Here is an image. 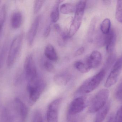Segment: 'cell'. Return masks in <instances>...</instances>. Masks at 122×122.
Instances as JSON below:
<instances>
[{
	"mask_svg": "<svg viewBox=\"0 0 122 122\" xmlns=\"http://www.w3.org/2000/svg\"><path fill=\"white\" fill-rule=\"evenodd\" d=\"M76 6L72 4L66 3L63 4L60 8V11L63 14H69L75 11Z\"/></svg>",
	"mask_w": 122,
	"mask_h": 122,
	"instance_id": "obj_18",
	"label": "cell"
},
{
	"mask_svg": "<svg viewBox=\"0 0 122 122\" xmlns=\"http://www.w3.org/2000/svg\"><path fill=\"white\" fill-rule=\"evenodd\" d=\"M111 22L110 19L106 18L103 20L100 24L101 32L105 35L107 34L111 31Z\"/></svg>",
	"mask_w": 122,
	"mask_h": 122,
	"instance_id": "obj_19",
	"label": "cell"
},
{
	"mask_svg": "<svg viewBox=\"0 0 122 122\" xmlns=\"http://www.w3.org/2000/svg\"><path fill=\"white\" fill-rule=\"evenodd\" d=\"M23 38V34H20L14 38L11 44L6 60L7 66L9 68L13 65L19 55Z\"/></svg>",
	"mask_w": 122,
	"mask_h": 122,
	"instance_id": "obj_4",
	"label": "cell"
},
{
	"mask_svg": "<svg viewBox=\"0 0 122 122\" xmlns=\"http://www.w3.org/2000/svg\"><path fill=\"white\" fill-rule=\"evenodd\" d=\"M103 1L105 3V4H107V5H108V4H109L110 3H111L110 1L109 0L104 1Z\"/></svg>",
	"mask_w": 122,
	"mask_h": 122,
	"instance_id": "obj_32",
	"label": "cell"
},
{
	"mask_svg": "<svg viewBox=\"0 0 122 122\" xmlns=\"http://www.w3.org/2000/svg\"><path fill=\"white\" fill-rule=\"evenodd\" d=\"M86 97L85 96H81L73 100L68 107L67 117L70 118L81 112L86 107Z\"/></svg>",
	"mask_w": 122,
	"mask_h": 122,
	"instance_id": "obj_6",
	"label": "cell"
},
{
	"mask_svg": "<svg viewBox=\"0 0 122 122\" xmlns=\"http://www.w3.org/2000/svg\"><path fill=\"white\" fill-rule=\"evenodd\" d=\"M116 33L115 31L111 29L110 32L105 35L104 45L108 53H111L114 49L116 41Z\"/></svg>",
	"mask_w": 122,
	"mask_h": 122,
	"instance_id": "obj_13",
	"label": "cell"
},
{
	"mask_svg": "<svg viewBox=\"0 0 122 122\" xmlns=\"http://www.w3.org/2000/svg\"><path fill=\"white\" fill-rule=\"evenodd\" d=\"M6 6L4 5L0 10V36L5 23L6 16Z\"/></svg>",
	"mask_w": 122,
	"mask_h": 122,
	"instance_id": "obj_21",
	"label": "cell"
},
{
	"mask_svg": "<svg viewBox=\"0 0 122 122\" xmlns=\"http://www.w3.org/2000/svg\"><path fill=\"white\" fill-rule=\"evenodd\" d=\"M74 66L80 72L83 74L88 72L91 69L86 62L84 63L81 62L76 61L74 64Z\"/></svg>",
	"mask_w": 122,
	"mask_h": 122,
	"instance_id": "obj_20",
	"label": "cell"
},
{
	"mask_svg": "<svg viewBox=\"0 0 122 122\" xmlns=\"http://www.w3.org/2000/svg\"><path fill=\"white\" fill-rule=\"evenodd\" d=\"M44 67L47 71L53 72L55 70V68L53 64L49 61H46L44 63Z\"/></svg>",
	"mask_w": 122,
	"mask_h": 122,
	"instance_id": "obj_27",
	"label": "cell"
},
{
	"mask_svg": "<svg viewBox=\"0 0 122 122\" xmlns=\"http://www.w3.org/2000/svg\"><path fill=\"white\" fill-rule=\"evenodd\" d=\"M44 1L35 0L34 5V14H36L38 13L41 8L43 4Z\"/></svg>",
	"mask_w": 122,
	"mask_h": 122,
	"instance_id": "obj_26",
	"label": "cell"
},
{
	"mask_svg": "<svg viewBox=\"0 0 122 122\" xmlns=\"http://www.w3.org/2000/svg\"><path fill=\"white\" fill-rule=\"evenodd\" d=\"M114 122H122V105L117 111L114 118Z\"/></svg>",
	"mask_w": 122,
	"mask_h": 122,
	"instance_id": "obj_28",
	"label": "cell"
},
{
	"mask_svg": "<svg viewBox=\"0 0 122 122\" xmlns=\"http://www.w3.org/2000/svg\"><path fill=\"white\" fill-rule=\"evenodd\" d=\"M13 105V109L18 122H25L28 115V109L26 105L18 98L14 100Z\"/></svg>",
	"mask_w": 122,
	"mask_h": 122,
	"instance_id": "obj_10",
	"label": "cell"
},
{
	"mask_svg": "<svg viewBox=\"0 0 122 122\" xmlns=\"http://www.w3.org/2000/svg\"><path fill=\"white\" fill-rule=\"evenodd\" d=\"M51 31V27L50 26L47 27L45 31V32H44V36L46 37H48L49 36V34L50 33V32Z\"/></svg>",
	"mask_w": 122,
	"mask_h": 122,
	"instance_id": "obj_30",
	"label": "cell"
},
{
	"mask_svg": "<svg viewBox=\"0 0 122 122\" xmlns=\"http://www.w3.org/2000/svg\"><path fill=\"white\" fill-rule=\"evenodd\" d=\"M32 122H43L42 114L39 110L34 111L32 117Z\"/></svg>",
	"mask_w": 122,
	"mask_h": 122,
	"instance_id": "obj_25",
	"label": "cell"
},
{
	"mask_svg": "<svg viewBox=\"0 0 122 122\" xmlns=\"http://www.w3.org/2000/svg\"><path fill=\"white\" fill-rule=\"evenodd\" d=\"M71 77V75L69 72L65 71L59 73L55 75L54 78V80L57 85L64 86L69 82Z\"/></svg>",
	"mask_w": 122,
	"mask_h": 122,
	"instance_id": "obj_14",
	"label": "cell"
},
{
	"mask_svg": "<svg viewBox=\"0 0 122 122\" xmlns=\"http://www.w3.org/2000/svg\"><path fill=\"white\" fill-rule=\"evenodd\" d=\"M109 92L107 89L98 91L92 97L89 104L88 111L91 114L96 113L103 108L107 102Z\"/></svg>",
	"mask_w": 122,
	"mask_h": 122,
	"instance_id": "obj_3",
	"label": "cell"
},
{
	"mask_svg": "<svg viewBox=\"0 0 122 122\" xmlns=\"http://www.w3.org/2000/svg\"><path fill=\"white\" fill-rule=\"evenodd\" d=\"M85 49L84 47H82L78 49L75 53V56H81L83 54L84 52Z\"/></svg>",
	"mask_w": 122,
	"mask_h": 122,
	"instance_id": "obj_29",
	"label": "cell"
},
{
	"mask_svg": "<svg viewBox=\"0 0 122 122\" xmlns=\"http://www.w3.org/2000/svg\"><path fill=\"white\" fill-rule=\"evenodd\" d=\"M122 68V57L116 61L107 77L105 84V87H111L116 84L120 75Z\"/></svg>",
	"mask_w": 122,
	"mask_h": 122,
	"instance_id": "obj_9",
	"label": "cell"
},
{
	"mask_svg": "<svg viewBox=\"0 0 122 122\" xmlns=\"http://www.w3.org/2000/svg\"><path fill=\"white\" fill-rule=\"evenodd\" d=\"M41 20V16H36L32 23L27 34V41L29 46H32L35 37L37 33L39 23Z\"/></svg>",
	"mask_w": 122,
	"mask_h": 122,
	"instance_id": "obj_11",
	"label": "cell"
},
{
	"mask_svg": "<svg viewBox=\"0 0 122 122\" xmlns=\"http://www.w3.org/2000/svg\"><path fill=\"white\" fill-rule=\"evenodd\" d=\"M59 4L56 3L54 6L51 14V21L53 23H56L58 21L59 18Z\"/></svg>",
	"mask_w": 122,
	"mask_h": 122,
	"instance_id": "obj_22",
	"label": "cell"
},
{
	"mask_svg": "<svg viewBox=\"0 0 122 122\" xmlns=\"http://www.w3.org/2000/svg\"><path fill=\"white\" fill-rule=\"evenodd\" d=\"M62 102V99L59 98L51 102L47 108V122H58L59 111Z\"/></svg>",
	"mask_w": 122,
	"mask_h": 122,
	"instance_id": "obj_8",
	"label": "cell"
},
{
	"mask_svg": "<svg viewBox=\"0 0 122 122\" xmlns=\"http://www.w3.org/2000/svg\"><path fill=\"white\" fill-rule=\"evenodd\" d=\"M23 21V16L19 11L13 13L11 19V24L12 28L14 29L19 28L21 26Z\"/></svg>",
	"mask_w": 122,
	"mask_h": 122,
	"instance_id": "obj_17",
	"label": "cell"
},
{
	"mask_svg": "<svg viewBox=\"0 0 122 122\" xmlns=\"http://www.w3.org/2000/svg\"><path fill=\"white\" fill-rule=\"evenodd\" d=\"M45 56L49 60L56 62L58 60V56L54 47L51 44H48L44 50Z\"/></svg>",
	"mask_w": 122,
	"mask_h": 122,
	"instance_id": "obj_15",
	"label": "cell"
},
{
	"mask_svg": "<svg viewBox=\"0 0 122 122\" xmlns=\"http://www.w3.org/2000/svg\"><path fill=\"white\" fill-rule=\"evenodd\" d=\"M115 17L117 21L122 23V0H118L117 2Z\"/></svg>",
	"mask_w": 122,
	"mask_h": 122,
	"instance_id": "obj_23",
	"label": "cell"
},
{
	"mask_svg": "<svg viewBox=\"0 0 122 122\" xmlns=\"http://www.w3.org/2000/svg\"><path fill=\"white\" fill-rule=\"evenodd\" d=\"M86 5V1L85 0L79 1L76 5L75 15L68 32L69 38L73 37L80 28Z\"/></svg>",
	"mask_w": 122,
	"mask_h": 122,
	"instance_id": "obj_5",
	"label": "cell"
},
{
	"mask_svg": "<svg viewBox=\"0 0 122 122\" xmlns=\"http://www.w3.org/2000/svg\"><path fill=\"white\" fill-rule=\"evenodd\" d=\"M63 1H64L63 0H56V3L59 4L61 3H62Z\"/></svg>",
	"mask_w": 122,
	"mask_h": 122,
	"instance_id": "obj_33",
	"label": "cell"
},
{
	"mask_svg": "<svg viewBox=\"0 0 122 122\" xmlns=\"http://www.w3.org/2000/svg\"><path fill=\"white\" fill-rule=\"evenodd\" d=\"M46 87L45 82L39 78L35 81L28 82L27 89L29 101L31 105L34 104L38 101Z\"/></svg>",
	"mask_w": 122,
	"mask_h": 122,
	"instance_id": "obj_2",
	"label": "cell"
},
{
	"mask_svg": "<svg viewBox=\"0 0 122 122\" xmlns=\"http://www.w3.org/2000/svg\"><path fill=\"white\" fill-rule=\"evenodd\" d=\"M102 60V54L97 51H93L90 56L86 59L85 62L91 69L98 67Z\"/></svg>",
	"mask_w": 122,
	"mask_h": 122,
	"instance_id": "obj_12",
	"label": "cell"
},
{
	"mask_svg": "<svg viewBox=\"0 0 122 122\" xmlns=\"http://www.w3.org/2000/svg\"><path fill=\"white\" fill-rule=\"evenodd\" d=\"M115 96L117 100L122 101V79L115 90Z\"/></svg>",
	"mask_w": 122,
	"mask_h": 122,
	"instance_id": "obj_24",
	"label": "cell"
},
{
	"mask_svg": "<svg viewBox=\"0 0 122 122\" xmlns=\"http://www.w3.org/2000/svg\"><path fill=\"white\" fill-rule=\"evenodd\" d=\"M24 66L28 82L33 81L39 78L35 62L32 56L29 55L26 57Z\"/></svg>",
	"mask_w": 122,
	"mask_h": 122,
	"instance_id": "obj_7",
	"label": "cell"
},
{
	"mask_svg": "<svg viewBox=\"0 0 122 122\" xmlns=\"http://www.w3.org/2000/svg\"><path fill=\"white\" fill-rule=\"evenodd\" d=\"M106 74V69H102L97 74L85 81L77 90L76 94H88L96 89L104 78Z\"/></svg>",
	"mask_w": 122,
	"mask_h": 122,
	"instance_id": "obj_1",
	"label": "cell"
},
{
	"mask_svg": "<svg viewBox=\"0 0 122 122\" xmlns=\"http://www.w3.org/2000/svg\"><path fill=\"white\" fill-rule=\"evenodd\" d=\"M110 107V102H107L105 106L97 112L94 122H103L109 111Z\"/></svg>",
	"mask_w": 122,
	"mask_h": 122,
	"instance_id": "obj_16",
	"label": "cell"
},
{
	"mask_svg": "<svg viewBox=\"0 0 122 122\" xmlns=\"http://www.w3.org/2000/svg\"><path fill=\"white\" fill-rule=\"evenodd\" d=\"M106 122H114V118L112 115Z\"/></svg>",
	"mask_w": 122,
	"mask_h": 122,
	"instance_id": "obj_31",
	"label": "cell"
}]
</instances>
